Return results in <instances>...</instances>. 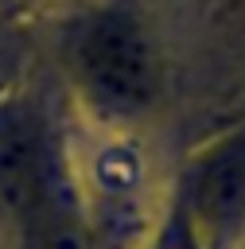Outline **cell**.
<instances>
[{"mask_svg":"<svg viewBox=\"0 0 245 249\" xmlns=\"http://www.w3.org/2000/svg\"><path fill=\"white\" fill-rule=\"evenodd\" d=\"M62 74L74 105L101 132L144 128L167 93L159 39L128 4H89L70 19Z\"/></svg>","mask_w":245,"mask_h":249,"instance_id":"1","label":"cell"},{"mask_svg":"<svg viewBox=\"0 0 245 249\" xmlns=\"http://www.w3.org/2000/svg\"><path fill=\"white\" fill-rule=\"evenodd\" d=\"M175 198L183 202L202 249H241L245 245V121L198 144L183 175L175 179Z\"/></svg>","mask_w":245,"mask_h":249,"instance_id":"2","label":"cell"},{"mask_svg":"<svg viewBox=\"0 0 245 249\" xmlns=\"http://www.w3.org/2000/svg\"><path fill=\"white\" fill-rule=\"evenodd\" d=\"M54 140V128L43 121L31 97L16 93L0 101V222L8 230L12 249L39 206Z\"/></svg>","mask_w":245,"mask_h":249,"instance_id":"3","label":"cell"},{"mask_svg":"<svg viewBox=\"0 0 245 249\" xmlns=\"http://www.w3.org/2000/svg\"><path fill=\"white\" fill-rule=\"evenodd\" d=\"M16 249H101L78 167L58 140H54L51 160H47L39 206H35L31 222L23 226Z\"/></svg>","mask_w":245,"mask_h":249,"instance_id":"4","label":"cell"},{"mask_svg":"<svg viewBox=\"0 0 245 249\" xmlns=\"http://www.w3.org/2000/svg\"><path fill=\"white\" fill-rule=\"evenodd\" d=\"M140 249H202V241H198V233H194L183 202L175 198V191L163 198V206L148 222V233H144Z\"/></svg>","mask_w":245,"mask_h":249,"instance_id":"5","label":"cell"},{"mask_svg":"<svg viewBox=\"0 0 245 249\" xmlns=\"http://www.w3.org/2000/svg\"><path fill=\"white\" fill-rule=\"evenodd\" d=\"M16 4H19V0H0V16H8V12L16 8Z\"/></svg>","mask_w":245,"mask_h":249,"instance_id":"6","label":"cell"},{"mask_svg":"<svg viewBox=\"0 0 245 249\" xmlns=\"http://www.w3.org/2000/svg\"><path fill=\"white\" fill-rule=\"evenodd\" d=\"M222 4H226V8H241L245 0H222Z\"/></svg>","mask_w":245,"mask_h":249,"instance_id":"7","label":"cell"},{"mask_svg":"<svg viewBox=\"0 0 245 249\" xmlns=\"http://www.w3.org/2000/svg\"><path fill=\"white\" fill-rule=\"evenodd\" d=\"M241 249H245V245H241Z\"/></svg>","mask_w":245,"mask_h":249,"instance_id":"8","label":"cell"}]
</instances>
